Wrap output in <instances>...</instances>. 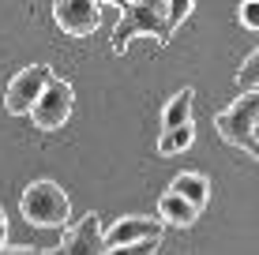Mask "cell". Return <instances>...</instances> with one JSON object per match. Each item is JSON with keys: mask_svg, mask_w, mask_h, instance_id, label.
<instances>
[{"mask_svg": "<svg viewBox=\"0 0 259 255\" xmlns=\"http://www.w3.org/2000/svg\"><path fill=\"white\" fill-rule=\"evenodd\" d=\"M192 101H195L192 86H184L181 94H173V98L165 101V109H162V131H173V128L192 124Z\"/></svg>", "mask_w": 259, "mask_h": 255, "instance_id": "11", "label": "cell"}, {"mask_svg": "<svg viewBox=\"0 0 259 255\" xmlns=\"http://www.w3.org/2000/svg\"><path fill=\"white\" fill-rule=\"evenodd\" d=\"M169 191H177V195H184L192 207H207L210 203V180L203 177V173H181V177H173L169 184Z\"/></svg>", "mask_w": 259, "mask_h": 255, "instance_id": "10", "label": "cell"}, {"mask_svg": "<svg viewBox=\"0 0 259 255\" xmlns=\"http://www.w3.org/2000/svg\"><path fill=\"white\" fill-rule=\"evenodd\" d=\"M53 19L71 38H87L102 23V4L98 0H53Z\"/></svg>", "mask_w": 259, "mask_h": 255, "instance_id": "6", "label": "cell"}, {"mask_svg": "<svg viewBox=\"0 0 259 255\" xmlns=\"http://www.w3.org/2000/svg\"><path fill=\"white\" fill-rule=\"evenodd\" d=\"M255 143H259V128H255Z\"/></svg>", "mask_w": 259, "mask_h": 255, "instance_id": "20", "label": "cell"}, {"mask_svg": "<svg viewBox=\"0 0 259 255\" xmlns=\"http://www.w3.org/2000/svg\"><path fill=\"white\" fill-rule=\"evenodd\" d=\"M195 143V124H184V128H173V131H162V139H158V154H181L188 150Z\"/></svg>", "mask_w": 259, "mask_h": 255, "instance_id": "12", "label": "cell"}, {"mask_svg": "<svg viewBox=\"0 0 259 255\" xmlns=\"http://www.w3.org/2000/svg\"><path fill=\"white\" fill-rule=\"evenodd\" d=\"M237 15H240V26H248V30H259V0H244Z\"/></svg>", "mask_w": 259, "mask_h": 255, "instance_id": "16", "label": "cell"}, {"mask_svg": "<svg viewBox=\"0 0 259 255\" xmlns=\"http://www.w3.org/2000/svg\"><path fill=\"white\" fill-rule=\"evenodd\" d=\"M98 4H113V8H128V0H98Z\"/></svg>", "mask_w": 259, "mask_h": 255, "instance_id": "19", "label": "cell"}, {"mask_svg": "<svg viewBox=\"0 0 259 255\" xmlns=\"http://www.w3.org/2000/svg\"><path fill=\"white\" fill-rule=\"evenodd\" d=\"M4 240H8V218H4V210H0V248H4Z\"/></svg>", "mask_w": 259, "mask_h": 255, "instance_id": "18", "label": "cell"}, {"mask_svg": "<svg viewBox=\"0 0 259 255\" xmlns=\"http://www.w3.org/2000/svg\"><path fill=\"white\" fill-rule=\"evenodd\" d=\"M158 248V236L154 240H139V244H120V248H109L105 255H154Z\"/></svg>", "mask_w": 259, "mask_h": 255, "instance_id": "15", "label": "cell"}, {"mask_svg": "<svg viewBox=\"0 0 259 255\" xmlns=\"http://www.w3.org/2000/svg\"><path fill=\"white\" fill-rule=\"evenodd\" d=\"M19 214L30 225H38V229H64L68 214H71V203H68L60 184L34 180V184H26L23 195H19Z\"/></svg>", "mask_w": 259, "mask_h": 255, "instance_id": "2", "label": "cell"}, {"mask_svg": "<svg viewBox=\"0 0 259 255\" xmlns=\"http://www.w3.org/2000/svg\"><path fill=\"white\" fill-rule=\"evenodd\" d=\"M49 79H53V68H49V64H30V68H23V72L8 83V90H4V109L12 113V117H26V113L38 105L41 90L49 86Z\"/></svg>", "mask_w": 259, "mask_h": 255, "instance_id": "5", "label": "cell"}, {"mask_svg": "<svg viewBox=\"0 0 259 255\" xmlns=\"http://www.w3.org/2000/svg\"><path fill=\"white\" fill-rule=\"evenodd\" d=\"M132 38H154V41H169V0H132L124 8L117 30H113V53L128 49Z\"/></svg>", "mask_w": 259, "mask_h": 255, "instance_id": "1", "label": "cell"}, {"mask_svg": "<svg viewBox=\"0 0 259 255\" xmlns=\"http://www.w3.org/2000/svg\"><path fill=\"white\" fill-rule=\"evenodd\" d=\"M192 8H195V0H169V34L192 15Z\"/></svg>", "mask_w": 259, "mask_h": 255, "instance_id": "14", "label": "cell"}, {"mask_svg": "<svg viewBox=\"0 0 259 255\" xmlns=\"http://www.w3.org/2000/svg\"><path fill=\"white\" fill-rule=\"evenodd\" d=\"M0 255H60V248H57V251H38V248H0Z\"/></svg>", "mask_w": 259, "mask_h": 255, "instance_id": "17", "label": "cell"}, {"mask_svg": "<svg viewBox=\"0 0 259 255\" xmlns=\"http://www.w3.org/2000/svg\"><path fill=\"white\" fill-rule=\"evenodd\" d=\"M109 244H105V229H102V218L87 214L79 225H71L64 233V244H60V255H105Z\"/></svg>", "mask_w": 259, "mask_h": 255, "instance_id": "7", "label": "cell"}, {"mask_svg": "<svg viewBox=\"0 0 259 255\" xmlns=\"http://www.w3.org/2000/svg\"><path fill=\"white\" fill-rule=\"evenodd\" d=\"M237 86L240 90H259V45L248 53L244 60H240V68H237Z\"/></svg>", "mask_w": 259, "mask_h": 255, "instance_id": "13", "label": "cell"}, {"mask_svg": "<svg viewBox=\"0 0 259 255\" xmlns=\"http://www.w3.org/2000/svg\"><path fill=\"white\" fill-rule=\"evenodd\" d=\"M71 105H75V90H71V83H68V79H60V75H53L49 86L41 90L38 105L30 109L34 128H38V131H57L71 117Z\"/></svg>", "mask_w": 259, "mask_h": 255, "instance_id": "4", "label": "cell"}, {"mask_svg": "<svg viewBox=\"0 0 259 255\" xmlns=\"http://www.w3.org/2000/svg\"><path fill=\"white\" fill-rule=\"evenodd\" d=\"M203 210L192 207L184 195H177V191H165L162 199H158V218H162L165 225H181V229H188V225H195V218H199Z\"/></svg>", "mask_w": 259, "mask_h": 255, "instance_id": "9", "label": "cell"}, {"mask_svg": "<svg viewBox=\"0 0 259 255\" xmlns=\"http://www.w3.org/2000/svg\"><path fill=\"white\" fill-rule=\"evenodd\" d=\"M162 240V225L158 222H150V218H139V214H132V218H120L117 225H113L109 233H105V244L109 248H120V244H139V240Z\"/></svg>", "mask_w": 259, "mask_h": 255, "instance_id": "8", "label": "cell"}, {"mask_svg": "<svg viewBox=\"0 0 259 255\" xmlns=\"http://www.w3.org/2000/svg\"><path fill=\"white\" fill-rule=\"evenodd\" d=\"M214 128H218V135L226 139L229 146H240V150H248L252 158H259V143H255L259 90H244L233 105H229V109H222L218 117H214Z\"/></svg>", "mask_w": 259, "mask_h": 255, "instance_id": "3", "label": "cell"}]
</instances>
